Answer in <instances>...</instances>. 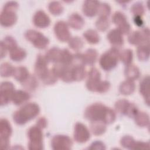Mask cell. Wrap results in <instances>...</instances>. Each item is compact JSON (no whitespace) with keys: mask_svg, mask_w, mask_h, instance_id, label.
I'll list each match as a JSON object with an SVG mask.
<instances>
[{"mask_svg":"<svg viewBox=\"0 0 150 150\" xmlns=\"http://www.w3.org/2000/svg\"><path fill=\"white\" fill-rule=\"evenodd\" d=\"M84 117L92 121H102L106 124L112 123L115 118V111L102 103H96L88 106L84 111Z\"/></svg>","mask_w":150,"mask_h":150,"instance_id":"1","label":"cell"},{"mask_svg":"<svg viewBox=\"0 0 150 150\" xmlns=\"http://www.w3.org/2000/svg\"><path fill=\"white\" fill-rule=\"evenodd\" d=\"M40 112L39 106L35 103H29L16 111L13 115V120L18 125H24L34 119Z\"/></svg>","mask_w":150,"mask_h":150,"instance_id":"2","label":"cell"},{"mask_svg":"<svg viewBox=\"0 0 150 150\" xmlns=\"http://www.w3.org/2000/svg\"><path fill=\"white\" fill-rule=\"evenodd\" d=\"M110 83L108 81L101 80V74L97 69L91 68L87 75L86 87L91 91L104 93L110 88Z\"/></svg>","mask_w":150,"mask_h":150,"instance_id":"3","label":"cell"},{"mask_svg":"<svg viewBox=\"0 0 150 150\" xmlns=\"http://www.w3.org/2000/svg\"><path fill=\"white\" fill-rule=\"evenodd\" d=\"M19 7L18 4L15 1L8 2L4 6L0 15L1 25L4 27H11L17 21L16 12Z\"/></svg>","mask_w":150,"mask_h":150,"instance_id":"4","label":"cell"},{"mask_svg":"<svg viewBox=\"0 0 150 150\" xmlns=\"http://www.w3.org/2000/svg\"><path fill=\"white\" fill-rule=\"evenodd\" d=\"M119 58V51L116 47H112L101 56L99 63L104 70L110 71L117 66Z\"/></svg>","mask_w":150,"mask_h":150,"instance_id":"5","label":"cell"},{"mask_svg":"<svg viewBox=\"0 0 150 150\" xmlns=\"http://www.w3.org/2000/svg\"><path fill=\"white\" fill-rule=\"evenodd\" d=\"M29 138L28 149L30 150H41L43 149V132L42 128L36 125L30 127L28 131Z\"/></svg>","mask_w":150,"mask_h":150,"instance_id":"6","label":"cell"},{"mask_svg":"<svg viewBox=\"0 0 150 150\" xmlns=\"http://www.w3.org/2000/svg\"><path fill=\"white\" fill-rule=\"evenodd\" d=\"M25 37L35 47L39 49H45L49 43V39L40 32L29 29L25 33Z\"/></svg>","mask_w":150,"mask_h":150,"instance_id":"7","label":"cell"},{"mask_svg":"<svg viewBox=\"0 0 150 150\" xmlns=\"http://www.w3.org/2000/svg\"><path fill=\"white\" fill-rule=\"evenodd\" d=\"M12 131L9 122L5 118H1L0 120V148L1 149H8Z\"/></svg>","mask_w":150,"mask_h":150,"instance_id":"8","label":"cell"},{"mask_svg":"<svg viewBox=\"0 0 150 150\" xmlns=\"http://www.w3.org/2000/svg\"><path fill=\"white\" fill-rule=\"evenodd\" d=\"M128 40L130 44L134 45H149V30L148 28L141 31H134L128 36Z\"/></svg>","mask_w":150,"mask_h":150,"instance_id":"9","label":"cell"},{"mask_svg":"<svg viewBox=\"0 0 150 150\" xmlns=\"http://www.w3.org/2000/svg\"><path fill=\"white\" fill-rule=\"evenodd\" d=\"M15 91V87L10 81H4L1 84L0 103L2 106L5 105L12 101L13 95Z\"/></svg>","mask_w":150,"mask_h":150,"instance_id":"10","label":"cell"},{"mask_svg":"<svg viewBox=\"0 0 150 150\" xmlns=\"http://www.w3.org/2000/svg\"><path fill=\"white\" fill-rule=\"evenodd\" d=\"M72 145V140L67 135H56L51 140L52 148L54 150L70 149Z\"/></svg>","mask_w":150,"mask_h":150,"instance_id":"11","label":"cell"},{"mask_svg":"<svg viewBox=\"0 0 150 150\" xmlns=\"http://www.w3.org/2000/svg\"><path fill=\"white\" fill-rule=\"evenodd\" d=\"M48 61L45 56L39 54L37 56L35 64V73L36 76L43 81L49 73L50 70L47 67Z\"/></svg>","mask_w":150,"mask_h":150,"instance_id":"12","label":"cell"},{"mask_svg":"<svg viewBox=\"0 0 150 150\" xmlns=\"http://www.w3.org/2000/svg\"><path fill=\"white\" fill-rule=\"evenodd\" d=\"M112 22L118 27L117 29L123 35L129 33L131 26L125 15L121 12H115L112 17Z\"/></svg>","mask_w":150,"mask_h":150,"instance_id":"13","label":"cell"},{"mask_svg":"<svg viewBox=\"0 0 150 150\" xmlns=\"http://www.w3.org/2000/svg\"><path fill=\"white\" fill-rule=\"evenodd\" d=\"M54 32L56 38L61 42L69 41L71 38L69 25L64 21H60L54 26Z\"/></svg>","mask_w":150,"mask_h":150,"instance_id":"14","label":"cell"},{"mask_svg":"<svg viewBox=\"0 0 150 150\" xmlns=\"http://www.w3.org/2000/svg\"><path fill=\"white\" fill-rule=\"evenodd\" d=\"M73 137L76 142L84 143L90 138V133L85 125L81 122H77L74 125Z\"/></svg>","mask_w":150,"mask_h":150,"instance_id":"15","label":"cell"},{"mask_svg":"<svg viewBox=\"0 0 150 150\" xmlns=\"http://www.w3.org/2000/svg\"><path fill=\"white\" fill-rule=\"evenodd\" d=\"M33 22L35 26L39 28H45L49 26L50 19L49 16L43 11H38L33 18Z\"/></svg>","mask_w":150,"mask_h":150,"instance_id":"16","label":"cell"},{"mask_svg":"<svg viewBox=\"0 0 150 150\" xmlns=\"http://www.w3.org/2000/svg\"><path fill=\"white\" fill-rule=\"evenodd\" d=\"M100 2L96 1H86L83 5V12L88 17H93L97 14Z\"/></svg>","mask_w":150,"mask_h":150,"instance_id":"17","label":"cell"},{"mask_svg":"<svg viewBox=\"0 0 150 150\" xmlns=\"http://www.w3.org/2000/svg\"><path fill=\"white\" fill-rule=\"evenodd\" d=\"M107 38L109 42L114 46V47H120L124 44L122 34L117 29L111 30L108 33Z\"/></svg>","mask_w":150,"mask_h":150,"instance_id":"18","label":"cell"},{"mask_svg":"<svg viewBox=\"0 0 150 150\" xmlns=\"http://www.w3.org/2000/svg\"><path fill=\"white\" fill-rule=\"evenodd\" d=\"M70 71L73 81H79L83 80L86 75L84 65L81 64H70Z\"/></svg>","mask_w":150,"mask_h":150,"instance_id":"19","label":"cell"},{"mask_svg":"<svg viewBox=\"0 0 150 150\" xmlns=\"http://www.w3.org/2000/svg\"><path fill=\"white\" fill-rule=\"evenodd\" d=\"M149 76H146L144 77L139 84V91L143 96L145 103L149 105Z\"/></svg>","mask_w":150,"mask_h":150,"instance_id":"20","label":"cell"},{"mask_svg":"<svg viewBox=\"0 0 150 150\" xmlns=\"http://www.w3.org/2000/svg\"><path fill=\"white\" fill-rule=\"evenodd\" d=\"M83 18L77 13H72L69 18L68 25L74 29H81L84 25Z\"/></svg>","mask_w":150,"mask_h":150,"instance_id":"21","label":"cell"},{"mask_svg":"<svg viewBox=\"0 0 150 150\" xmlns=\"http://www.w3.org/2000/svg\"><path fill=\"white\" fill-rule=\"evenodd\" d=\"M30 98V96L28 92L21 90H15L12 98V101L14 104L19 105L28 101Z\"/></svg>","mask_w":150,"mask_h":150,"instance_id":"22","label":"cell"},{"mask_svg":"<svg viewBox=\"0 0 150 150\" xmlns=\"http://www.w3.org/2000/svg\"><path fill=\"white\" fill-rule=\"evenodd\" d=\"M62 54V49L57 47H53L50 49L45 54V57L48 62L57 63L60 62Z\"/></svg>","mask_w":150,"mask_h":150,"instance_id":"23","label":"cell"},{"mask_svg":"<svg viewBox=\"0 0 150 150\" xmlns=\"http://www.w3.org/2000/svg\"><path fill=\"white\" fill-rule=\"evenodd\" d=\"M124 74L127 80L134 81L139 77L140 71L136 66L130 64L126 66L124 70Z\"/></svg>","mask_w":150,"mask_h":150,"instance_id":"24","label":"cell"},{"mask_svg":"<svg viewBox=\"0 0 150 150\" xmlns=\"http://www.w3.org/2000/svg\"><path fill=\"white\" fill-rule=\"evenodd\" d=\"M135 85L134 81L126 80L122 81L119 87L120 92L125 96L132 94L135 91Z\"/></svg>","mask_w":150,"mask_h":150,"instance_id":"25","label":"cell"},{"mask_svg":"<svg viewBox=\"0 0 150 150\" xmlns=\"http://www.w3.org/2000/svg\"><path fill=\"white\" fill-rule=\"evenodd\" d=\"M12 76L17 81L23 83L29 77V74L26 67L24 66H19L15 67Z\"/></svg>","mask_w":150,"mask_h":150,"instance_id":"26","label":"cell"},{"mask_svg":"<svg viewBox=\"0 0 150 150\" xmlns=\"http://www.w3.org/2000/svg\"><path fill=\"white\" fill-rule=\"evenodd\" d=\"M83 56L85 65L88 64L92 66L97 60L98 53L96 49H88L86 51L85 53L83 54Z\"/></svg>","mask_w":150,"mask_h":150,"instance_id":"27","label":"cell"},{"mask_svg":"<svg viewBox=\"0 0 150 150\" xmlns=\"http://www.w3.org/2000/svg\"><path fill=\"white\" fill-rule=\"evenodd\" d=\"M134 118L135 124L139 127H144L149 125V117L147 113L142 111H138Z\"/></svg>","mask_w":150,"mask_h":150,"instance_id":"28","label":"cell"},{"mask_svg":"<svg viewBox=\"0 0 150 150\" xmlns=\"http://www.w3.org/2000/svg\"><path fill=\"white\" fill-rule=\"evenodd\" d=\"M90 129L94 135H101L106 131V124L102 121H92L90 124Z\"/></svg>","mask_w":150,"mask_h":150,"instance_id":"29","label":"cell"},{"mask_svg":"<svg viewBox=\"0 0 150 150\" xmlns=\"http://www.w3.org/2000/svg\"><path fill=\"white\" fill-rule=\"evenodd\" d=\"M9 56L11 59L15 62H21L26 57V52L18 46L9 52Z\"/></svg>","mask_w":150,"mask_h":150,"instance_id":"30","label":"cell"},{"mask_svg":"<svg viewBox=\"0 0 150 150\" xmlns=\"http://www.w3.org/2000/svg\"><path fill=\"white\" fill-rule=\"evenodd\" d=\"M22 84L23 88L29 91H34L38 86V81L36 78L33 75H29Z\"/></svg>","mask_w":150,"mask_h":150,"instance_id":"31","label":"cell"},{"mask_svg":"<svg viewBox=\"0 0 150 150\" xmlns=\"http://www.w3.org/2000/svg\"><path fill=\"white\" fill-rule=\"evenodd\" d=\"M131 104V103L125 99L119 100L115 104V108L118 113L126 115Z\"/></svg>","mask_w":150,"mask_h":150,"instance_id":"32","label":"cell"},{"mask_svg":"<svg viewBox=\"0 0 150 150\" xmlns=\"http://www.w3.org/2000/svg\"><path fill=\"white\" fill-rule=\"evenodd\" d=\"M85 39L90 44H96L100 40V36L98 33L93 29L87 30L83 33Z\"/></svg>","mask_w":150,"mask_h":150,"instance_id":"33","label":"cell"},{"mask_svg":"<svg viewBox=\"0 0 150 150\" xmlns=\"http://www.w3.org/2000/svg\"><path fill=\"white\" fill-rule=\"evenodd\" d=\"M137 57L141 61H146L149 57V45L139 46L137 49Z\"/></svg>","mask_w":150,"mask_h":150,"instance_id":"34","label":"cell"},{"mask_svg":"<svg viewBox=\"0 0 150 150\" xmlns=\"http://www.w3.org/2000/svg\"><path fill=\"white\" fill-rule=\"evenodd\" d=\"M15 67L9 63H3L1 65L0 74L1 77H8L13 75Z\"/></svg>","mask_w":150,"mask_h":150,"instance_id":"35","label":"cell"},{"mask_svg":"<svg viewBox=\"0 0 150 150\" xmlns=\"http://www.w3.org/2000/svg\"><path fill=\"white\" fill-rule=\"evenodd\" d=\"M120 59L126 66L131 64L133 59V53L131 49H125L120 53Z\"/></svg>","mask_w":150,"mask_h":150,"instance_id":"36","label":"cell"},{"mask_svg":"<svg viewBox=\"0 0 150 150\" xmlns=\"http://www.w3.org/2000/svg\"><path fill=\"white\" fill-rule=\"evenodd\" d=\"M83 41L78 36L71 38L69 40V47L74 51L80 50L83 46Z\"/></svg>","mask_w":150,"mask_h":150,"instance_id":"37","label":"cell"},{"mask_svg":"<svg viewBox=\"0 0 150 150\" xmlns=\"http://www.w3.org/2000/svg\"><path fill=\"white\" fill-rule=\"evenodd\" d=\"M48 9L49 12L53 15H59L61 14L63 11L62 5L56 1H53L49 4Z\"/></svg>","mask_w":150,"mask_h":150,"instance_id":"38","label":"cell"},{"mask_svg":"<svg viewBox=\"0 0 150 150\" xmlns=\"http://www.w3.org/2000/svg\"><path fill=\"white\" fill-rule=\"evenodd\" d=\"M1 43H2L7 49V50H9V52L18 46L16 40L11 36H6L1 42Z\"/></svg>","mask_w":150,"mask_h":150,"instance_id":"39","label":"cell"},{"mask_svg":"<svg viewBox=\"0 0 150 150\" xmlns=\"http://www.w3.org/2000/svg\"><path fill=\"white\" fill-rule=\"evenodd\" d=\"M72 60L73 55L71 54V53L66 49H62L61 58L59 63L66 65H70L72 63Z\"/></svg>","mask_w":150,"mask_h":150,"instance_id":"40","label":"cell"},{"mask_svg":"<svg viewBox=\"0 0 150 150\" xmlns=\"http://www.w3.org/2000/svg\"><path fill=\"white\" fill-rule=\"evenodd\" d=\"M135 143V139L130 135H125L121 138L120 144L125 148L133 149V147Z\"/></svg>","mask_w":150,"mask_h":150,"instance_id":"41","label":"cell"},{"mask_svg":"<svg viewBox=\"0 0 150 150\" xmlns=\"http://www.w3.org/2000/svg\"><path fill=\"white\" fill-rule=\"evenodd\" d=\"M110 26V22L108 18L99 17L96 22V26L100 31L106 30Z\"/></svg>","mask_w":150,"mask_h":150,"instance_id":"42","label":"cell"},{"mask_svg":"<svg viewBox=\"0 0 150 150\" xmlns=\"http://www.w3.org/2000/svg\"><path fill=\"white\" fill-rule=\"evenodd\" d=\"M111 13V7L107 4H100L97 13L100 17L108 18Z\"/></svg>","mask_w":150,"mask_h":150,"instance_id":"43","label":"cell"},{"mask_svg":"<svg viewBox=\"0 0 150 150\" xmlns=\"http://www.w3.org/2000/svg\"><path fill=\"white\" fill-rule=\"evenodd\" d=\"M131 12L135 16H141L144 13V7L142 3L137 2L132 5L131 8Z\"/></svg>","mask_w":150,"mask_h":150,"instance_id":"44","label":"cell"},{"mask_svg":"<svg viewBox=\"0 0 150 150\" xmlns=\"http://www.w3.org/2000/svg\"><path fill=\"white\" fill-rule=\"evenodd\" d=\"M149 148V143L148 142L135 141L133 149H148Z\"/></svg>","mask_w":150,"mask_h":150,"instance_id":"45","label":"cell"},{"mask_svg":"<svg viewBox=\"0 0 150 150\" xmlns=\"http://www.w3.org/2000/svg\"><path fill=\"white\" fill-rule=\"evenodd\" d=\"M88 149H105V144L100 141H96L93 142L90 146L88 148Z\"/></svg>","mask_w":150,"mask_h":150,"instance_id":"46","label":"cell"},{"mask_svg":"<svg viewBox=\"0 0 150 150\" xmlns=\"http://www.w3.org/2000/svg\"><path fill=\"white\" fill-rule=\"evenodd\" d=\"M47 125V120L44 117H42L40 118H39L36 122V125L39 127H40L42 129H43L45 128L46 127Z\"/></svg>","mask_w":150,"mask_h":150,"instance_id":"47","label":"cell"},{"mask_svg":"<svg viewBox=\"0 0 150 150\" xmlns=\"http://www.w3.org/2000/svg\"><path fill=\"white\" fill-rule=\"evenodd\" d=\"M134 21L135 25H137L138 26H141L144 23V22L141 18V16H135L134 17Z\"/></svg>","mask_w":150,"mask_h":150,"instance_id":"48","label":"cell"},{"mask_svg":"<svg viewBox=\"0 0 150 150\" xmlns=\"http://www.w3.org/2000/svg\"><path fill=\"white\" fill-rule=\"evenodd\" d=\"M0 46H1V49H0L1 50V58L2 59L3 57H4L5 56L7 49L5 48V47L4 46V45L2 43H1Z\"/></svg>","mask_w":150,"mask_h":150,"instance_id":"49","label":"cell"}]
</instances>
